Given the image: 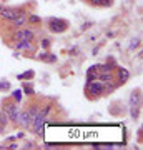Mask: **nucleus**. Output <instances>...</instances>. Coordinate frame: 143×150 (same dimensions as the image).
I'll return each mask as SVG.
<instances>
[{
  "label": "nucleus",
  "mask_w": 143,
  "mask_h": 150,
  "mask_svg": "<svg viewBox=\"0 0 143 150\" xmlns=\"http://www.w3.org/2000/svg\"><path fill=\"white\" fill-rule=\"evenodd\" d=\"M48 54H50L48 50H43V52H40V54H38V60H43V62H45V60H47V57H48Z\"/></svg>",
  "instance_id": "nucleus-20"
},
{
  "label": "nucleus",
  "mask_w": 143,
  "mask_h": 150,
  "mask_svg": "<svg viewBox=\"0 0 143 150\" xmlns=\"http://www.w3.org/2000/svg\"><path fill=\"white\" fill-rule=\"evenodd\" d=\"M23 92H25L27 95H33V93H35L33 87H30V85H23Z\"/></svg>",
  "instance_id": "nucleus-19"
},
{
  "label": "nucleus",
  "mask_w": 143,
  "mask_h": 150,
  "mask_svg": "<svg viewBox=\"0 0 143 150\" xmlns=\"http://www.w3.org/2000/svg\"><path fill=\"white\" fill-rule=\"evenodd\" d=\"M2 8H4V7H2V5H0V12H2Z\"/></svg>",
  "instance_id": "nucleus-32"
},
{
  "label": "nucleus",
  "mask_w": 143,
  "mask_h": 150,
  "mask_svg": "<svg viewBox=\"0 0 143 150\" xmlns=\"http://www.w3.org/2000/svg\"><path fill=\"white\" fill-rule=\"evenodd\" d=\"M12 97H13L15 102H20L22 100V90H13L12 92Z\"/></svg>",
  "instance_id": "nucleus-17"
},
{
  "label": "nucleus",
  "mask_w": 143,
  "mask_h": 150,
  "mask_svg": "<svg viewBox=\"0 0 143 150\" xmlns=\"http://www.w3.org/2000/svg\"><path fill=\"white\" fill-rule=\"evenodd\" d=\"M50 110H52V105H45V108H42V110H40V113H42L43 117H47L48 113H50Z\"/></svg>",
  "instance_id": "nucleus-21"
},
{
  "label": "nucleus",
  "mask_w": 143,
  "mask_h": 150,
  "mask_svg": "<svg viewBox=\"0 0 143 150\" xmlns=\"http://www.w3.org/2000/svg\"><path fill=\"white\" fill-rule=\"evenodd\" d=\"M32 48V42L28 40H18L17 42V50H30Z\"/></svg>",
  "instance_id": "nucleus-9"
},
{
  "label": "nucleus",
  "mask_w": 143,
  "mask_h": 150,
  "mask_svg": "<svg viewBox=\"0 0 143 150\" xmlns=\"http://www.w3.org/2000/svg\"><path fill=\"white\" fill-rule=\"evenodd\" d=\"M13 38H15L17 42H18V40H23V30H22V28H18V30L15 32V35H13Z\"/></svg>",
  "instance_id": "nucleus-18"
},
{
  "label": "nucleus",
  "mask_w": 143,
  "mask_h": 150,
  "mask_svg": "<svg viewBox=\"0 0 143 150\" xmlns=\"http://www.w3.org/2000/svg\"><path fill=\"white\" fill-rule=\"evenodd\" d=\"M128 79H130V72L123 67H118V85L120 83H127Z\"/></svg>",
  "instance_id": "nucleus-5"
},
{
  "label": "nucleus",
  "mask_w": 143,
  "mask_h": 150,
  "mask_svg": "<svg viewBox=\"0 0 143 150\" xmlns=\"http://www.w3.org/2000/svg\"><path fill=\"white\" fill-rule=\"evenodd\" d=\"M33 75H35L33 70H27V72H23V74L18 75L17 79H18V80H23V79H33Z\"/></svg>",
  "instance_id": "nucleus-11"
},
{
  "label": "nucleus",
  "mask_w": 143,
  "mask_h": 150,
  "mask_svg": "<svg viewBox=\"0 0 143 150\" xmlns=\"http://www.w3.org/2000/svg\"><path fill=\"white\" fill-rule=\"evenodd\" d=\"M10 122V118H8V115H7V112L4 110V112H0V123L4 125V127H7V123Z\"/></svg>",
  "instance_id": "nucleus-13"
},
{
  "label": "nucleus",
  "mask_w": 143,
  "mask_h": 150,
  "mask_svg": "<svg viewBox=\"0 0 143 150\" xmlns=\"http://www.w3.org/2000/svg\"><path fill=\"white\" fill-rule=\"evenodd\" d=\"M40 45H42L43 50H47V48L52 45V42H50V38H42V40H40Z\"/></svg>",
  "instance_id": "nucleus-16"
},
{
  "label": "nucleus",
  "mask_w": 143,
  "mask_h": 150,
  "mask_svg": "<svg viewBox=\"0 0 143 150\" xmlns=\"http://www.w3.org/2000/svg\"><path fill=\"white\" fill-rule=\"evenodd\" d=\"M70 55H78V47H72L70 48Z\"/></svg>",
  "instance_id": "nucleus-28"
},
{
  "label": "nucleus",
  "mask_w": 143,
  "mask_h": 150,
  "mask_svg": "<svg viewBox=\"0 0 143 150\" xmlns=\"http://www.w3.org/2000/svg\"><path fill=\"white\" fill-rule=\"evenodd\" d=\"M45 62H50V64L57 62V55H55V54H48V57H47V60H45Z\"/></svg>",
  "instance_id": "nucleus-24"
},
{
  "label": "nucleus",
  "mask_w": 143,
  "mask_h": 150,
  "mask_svg": "<svg viewBox=\"0 0 143 150\" xmlns=\"http://www.w3.org/2000/svg\"><path fill=\"white\" fill-rule=\"evenodd\" d=\"M17 123L22 125V127H30V115H28V110H22L18 112V118H17Z\"/></svg>",
  "instance_id": "nucleus-4"
},
{
  "label": "nucleus",
  "mask_w": 143,
  "mask_h": 150,
  "mask_svg": "<svg viewBox=\"0 0 143 150\" xmlns=\"http://www.w3.org/2000/svg\"><path fill=\"white\" fill-rule=\"evenodd\" d=\"M138 45H140V38H133V42H132V45H130V48H137Z\"/></svg>",
  "instance_id": "nucleus-26"
},
{
  "label": "nucleus",
  "mask_w": 143,
  "mask_h": 150,
  "mask_svg": "<svg viewBox=\"0 0 143 150\" xmlns=\"http://www.w3.org/2000/svg\"><path fill=\"white\" fill-rule=\"evenodd\" d=\"M23 30V40H28V42H32L33 37H35V33H33L32 28H22Z\"/></svg>",
  "instance_id": "nucleus-10"
},
{
  "label": "nucleus",
  "mask_w": 143,
  "mask_h": 150,
  "mask_svg": "<svg viewBox=\"0 0 143 150\" xmlns=\"http://www.w3.org/2000/svg\"><path fill=\"white\" fill-rule=\"evenodd\" d=\"M98 80L108 83V82H113V75H111V72H98Z\"/></svg>",
  "instance_id": "nucleus-8"
},
{
  "label": "nucleus",
  "mask_w": 143,
  "mask_h": 150,
  "mask_svg": "<svg viewBox=\"0 0 143 150\" xmlns=\"http://www.w3.org/2000/svg\"><path fill=\"white\" fill-rule=\"evenodd\" d=\"M97 79H98V72H92V70L87 72V83H88V82L97 80Z\"/></svg>",
  "instance_id": "nucleus-12"
},
{
  "label": "nucleus",
  "mask_w": 143,
  "mask_h": 150,
  "mask_svg": "<svg viewBox=\"0 0 143 150\" xmlns=\"http://www.w3.org/2000/svg\"><path fill=\"white\" fill-rule=\"evenodd\" d=\"M27 20L30 22V23H40V22H42V18H40L38 15H35V13H30V15L27 17Z\"/></svg>",
  "instance_id": "nucleus-14"
},
{
  "label": "nucleus",
  "mask_w": 143,
  "mask_h": 150,
  "mask_svg": "<svg viewBox=\"0 0 143 150\" xmlns=\"http://www.w3.org/2000/svg\"><path fill=\"white\" fill-rule=\"evenodd\" d=\"M90 27H93V23H92V22H85L83 25L80 27V30H82V32H85V30H88Z\"/></svg>",
  "instance_id": "nucleus-23"
},
{
  "label": "nucleus",
  "mask_w": 143,
  "mask_h": 150,
  "mask_svg": "<svg viewBox=\"0 0 143 150\" xmlns=\"http://www.w3.org/2000/svg\"><path fill=\"white\" fill-rule=\"evenodd\" d=\"M130 105H137V107H140L142 105V93H140V90H135L132 92V95H130Z\"/></svg>",
  "instance_id": "nucleus-6"
},
{
  "label": "nucleus",
  "mask_w": 143,
  "mask_h": 150,
  "mask_svg": "<svg viewBox=\"0 0 143 150\" xmlns=\"http://www.w3.org/2000/svg\"><path fill=\"white\" fill-rule=\"evenodd\" d=\"M8 88H10L8 82H0V90H8Z\"/></svg>",
  "instance_id": "nucleus-25"
},
{
  "label": "nucleus",
  "mask_w": 143,
  "mask_h": 150,
  "mask_svg": "<svg viewBox=\"0 0 143 150\" xmlns=\"http://www.w3.org/2000/svg\"><path fill=\"white\" fill-rule=\"evenodd\" d=\"M23 137H25V134H23V132H18V134H17V137H15V139H23Z\"/></svg>",
  "instance_id": "nucleus-29"
},
{
  "label": "nucleus",
  "mask_w": 143,
  "mask_h": 150,
  "mask_svg": "<svg viewBox=\"0 0 143 150\" xmlns=\"http://www.w3.org/2000/svg\"><path fill=\"white\" fill-rule=\"evenodd\" d=\"M48 30L53 33H63L67 28H68V22L63 20V18H55V17H52L50 20H48Z\"/></svg>",
  "instance_id": "nucleus-2"
},
{
  "label": "nucleus",
  "mask_w": 143,
  "mask_h": 150,
  "mask_svg": "<svg viewBox=\"0 0 143 150\" xmlns=\"http://www.w3.org/2000/svg\"><path fill=\"white\" fill-rule=\"evenodd\" d=\"M25 22H27V12H22V13H18V15L12 20V23H13V27L15 28H18V27H22Z\"/></svg>",
  "instance_id": "nucleus-7"
},
{
  "label": "nucleus",
  "mask_w": 143,
  "mask_h": 150,
  "mask_svg": "<svg viewBox=\"0 0 143 150\" xmlns=\"http://www.w3.org/2000/svg\"><path fill=\"white\" fill-rule=\"evenodd\" d=\"M87 93H88L90 98L98 97V95H103V93H105V83L100 82L98 79L93 80V82H88V83H87Z\"/></svg>",
  "instance_id": "nucleus-1"
},
{
  "label": "nucleus",
  "mask_w": 143,
  "mask_h": 150,
  "mask_svg": "<svg viewBox=\"0 0 143 150\" xmlns=\"http://www.w3.org/2000/svg\"><path fill=\"white\" fill-rule=\"evenodd\" d=\"M33 147H35V144H33V142H28V144H27V149H33Z\"/></svg>",
  "instance_id": "nucleus-31"
},
{
  "label": "nucleus",
  "mask_w": 143,
  "mask_h": 150,
  "mask_svg": "<svg viewBox=\"0 0 143 150\" xmlns=\"http://www.w3.org/2000/svg\"><path fill=\"white\" fill-rule=\"evenodd\" d=\"M90 2H92V5H98L100 7V0H90Z\"/></svg>",
  "instance_id": "nucleus-30"
},
{
  "label": "nucleus",
  "mask_w": 143,
  "mask_h": 150,
  "mask_svg": "<svg viewBox=\"0 0 143 150\" xmlns=\"http://www.w3.org/2000/svg\"><path fill=\"white\" fill-rule=\"evenodd\" d=\"M138 115H140V107L133 105V107H132V118H133V120H137Z\"/></svg>",
  "instance_id": "nucleus-15"
},
{
  "label": "nucleus",
  "mask_w": 143,
  "mask_h": 150,
  "mask_svg": "<svg viewBox=\"0 0 143 150\" xmlns=\"http://www.w3.org/2000/svg\"><path fill=\"white\" fill-rule=\"evenodd\" d=\"M5 149H8V150H17V149H18V145H17L15 142H12V144L8 145V147H5Z\"/></svg>",
  "instance_id": "nucleus-27"
},
{
  "label": "nucleus",
  "mask_w": 143,
  "mask_h": 150,
  "mask_svg": "<svg viewBox=\"0 0 143 150\" xmlns=\"http://www.w3.org/2000/svg\"><path fill=\"white\" fill-rule=\"evenodd\" d=\"M113 0H100V7H111Z\"/></svg>",
  "instance_id": "nucleus-22"
},
{
  "label": "nucleus",
  "mask_w": 143,
  "mask_h": 150,
  "mask_svg": "<svg viewBox=\"0 0 143 150\" xmlns=\"http://www.w3.org/2000/svg\"><path fill=\"white\" fill-rule=\"evenodd\" d=\"M4 110L7 112V115H8V118H10V122H15L17 123V118H18V107H17L15 102H10V103H5V107H4Z\"/></svg>",
  "instance_id": "nucleus-3"
}]
</instances>
